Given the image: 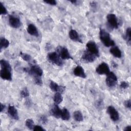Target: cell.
Instances as JSON below:
<instances>
[{
  "label": "cell",
  "mask_w": 131,
  "mask_h": 131,
  "mask_svg": "<svg viewBox=\"0 0 131 131\" xmlns=\"http://www.w3.org/2000/svg\"><path fill=\"white\" fill-rule=\"evenodd\" d=\"M106 18L107 23L111 27L114 29H117L118 28L119 23L115 14L113 13L108 14L106 16Z\"/></svg>",
  "instance_id": "cell-6"
},
{
  "label": "cell",
  "mask_w": 131,
  "mask_h": 131,
  "mask_svg": "<svg viewBox=\"0 0 131 131\" xmlns=\"http://www.w3.org/2000/svg\"><path fill=\"white\" fill-rule=\"evenodd\" d=\"M9 24L13 28L17 29L20 27L21 22L20 19L13 15H9Z\"/></svg>",
  "instance_id": "cell-10"
},
{
  "label": "cell",
  "mask_w": 131,
  "mask_h": 131,
  "mask_svg": "<svg viewBox=\"0 0 131 131\" xmlns=\"http://www.w3.org/2000/svg\"><path fill=\"white\" fill-rule=\"evenodd\" d=\"M53 100L55 104H60L63 100V97L62 96L61 93L59 92H56V93L54 96Z\"/></svg>",
  "instance_id": "cell-21"
},
{
  "label": "cell",
  "mask_w": 131,
  "mask_h": 131,
  "mask_svg": "<svg viewBox=\"0 0 131 131\" xmlns=\"http://www.w3.org/2000/svg\"><path fill=\"white\" fill-rule=\"evenodd\" d=\"M0 64L1 69H7L12 70V68L9 62L5 59H1L0 60Z\"/></svg>",
  "instance_id": "cell-24"
},
{
  "label": "cell",
  "mask_w": 131,
  "mask_h": 131,
  "mask_svg": "<svg viewBox=\"0 0 131 131\" xmlns=\"http://www.w3.org/2000/svg\"><path fill=\"white\" fill-rule=\"evenodd\" d=\"M110 52L114 57L116 58H121L122 56V53L120 49L116 46L113 47L110 49Z\"/></svg>",
  "instance_id": "cell-19"
},
{
  "label": "cell",
  "mask_w": 131,
  "mask_h": 131,
  "mask_svg": "<svg viewBox=\"0 0 131 131\" xmlns=\"http://www.w3.org/2000/svg\"><path fill=\"white\" fill-rule=\"evenodd\" d=\"M0 45H1V50H2L3 48L6 49L8 47L9 45V41L8 40L6 39L4 37H2L1 38L0 41Z\"/></svg>",
  "instance_id": "cell-26"
},
{
  "label": "cell",
  "mask_w": 131,
  "mask_h": 131,
  "mask_svg": "<svg viewBox=\"0 0 131 131\" xmlns=\"http://www.w3.org/2000/svg\"><path fill=\"white\" fill-rule=\"evenodd\" d=\"M30 68H23L24 71L26 73H28L29 75H37L38 76H41L43 74V71L41 68L37 64H30Z\"/></svg>",
  "instance_id": "cell-2"
},
{
  "label": "cell",
  "mask_w": 131,
  "mask_h": 131,
  "mask_svg": "<svg viewBox=\"0 0 131 131\" xmlns=\"http://www.w3.org/2000/svg\"><path fill=\"white\" fill-rule=\"evenodd\" d=\"M0 13L1 15H6L7 14V11L6 8L1 2H0Z\"/></svg>",
  "instance_id": "cell-30"
},
{
  "label": "cell",
  "mask_w": 131,
  "mask_h": 131,
  "mask_svg": "<svg viewBox=\"0 0 131 131\" xmlns=\"http://www.w3.org/2000/svg\"><path fill=\"white\" fill-rule=\"evenodd\" d=\"M129 83L127 81H122L120 84V87L122 89H126L129 86Z\"/></svg>",
  "instance_id": "cell-31"
},
{
  "label": "cell",
  "mask_w": 131,
  "mask_h": 131,
  "mask_svg": "<svg viewBox=\"0 0 131 131\" xmlns=\"http://www.w3.org/2000/svg\"><path fill=\"white\" fill-rule=\"evenodd\" d=\"M90 5L91 7L92 8H96L97 7V4L95 2H91Z\"/></svg>",
  "instance_id": "cell-38"
},
{
  "label": "cell",
  "mask_w": 131,
  "mask_h": 131,
  "mask_svg": "<svg viewBox=\"0 0 131 131\" xmlns=\"http://www.w3.org/2000/svg\"><path fill=\"white\" fill-rule=\"evenodd\" d=\"M87 51L92 54L95 55L97 57L99 56V51L97 45L93 41H89L86 45Z\"/></svg>",
  "instance_id": "cell-5"
},
{
  "label": "cell",
  "mask_w": 131,
  "mask_h": 131,
  "mask_svg": "<svg viewBox=\"0 0 131 131\" xmlns=\"http://www.w3.org/2000/svg\"><path fill=\"white\" fill-rule=\"evenodd\" d=\"M70 2L71 3H72L73 4H74V5H76L77 3V1H76V0H72V1H70Z\"/></svg>",
  "instance_id": "cell-42"
},
{
  "label": "cell",
  "mask_w": 131,
  "mask_h": 131,
  "mask_svg": "<svg viewBox=\"0 0 131 131\" xmlns=\"http://www.w3.org/2000/svg\"><path fill=\"white\" fill-rule=\"evenodd\" d=\"M50 112L51 115L55 118L57 119L60 118L61 110L59 107L58 104H55L51 108Z\"/></svg>",
  "instance_id": "cell-17"
},
{
  "label": "cell",
  "mask_w": 131,
  "mask_h": 131,
  "mask_svg": "<svg viewBox=\"0 0 131 131\" xmlns=\"http://www.w3.org/2000/svg\"><path fill=\"white\" fill-rule=\"evenodd\" d=\"M99 37L101 41L106 47L115 45V42L111 39L110 34L103 29H100Z\"/></svg>",
  "instance_id": "cell-1"
},
{
  "label": "cell",
  "mask_w": 131,
  "mask_h": 131,
  "mask_svg": "<svg viewBox=\"0 0 131 131\" xmlns=\"http://www.w3.org/2000/svg\"><path fill=\"white\" fill-rule=\"evenodd\" d=\"M33 130L34 131H45V129L39 125H34Z\"/></svg>",
  "instance_id": "cell-34"
},
{
  "label": "cell",
  "mask_w": 131,
  "mask_h": 131,
  "mask_svg": "<svg viewBox=\"0 0 131 131\" xmlns=\"http://www.w3.org/2000/svg\"><path fill=\"white\" fill-rule=\"evenodd\" d=\"M124 106L126 108L130 109V107H131V101H130V100L128 99V100H125L124 102Z\"/></svg>",
  "instance_id": "cell-35"
},
{
  "label": "cell",
  "mask_w": 131,
  "mask_h": 131,
  "mask_svg": "<svg viewBox=\"0 0 131 131\" xmlns=\"http://www.w3.org/2000/svg\"><path fill=\"white\" fill-rule=\"evenodd\" d=\"M1 112H2L4 110L5 108V105L2 103H1Z\"/></svg>",
  "instance_id": "cell-40"
},
{
  "label": "cell",
  "mask_w": 131,
  "mask_h": 131,
  "mask_svg": "<svg viewBox=\"0 0 131 131\" xmlns=\"http://www.w3.org/2000/svg\"><path fill=\"white\" fill-rule=\"evenodd\" d=\"M106 75L107 77L105 79V82L106 85L110 88L115 86L118 81L116 75L113 72H110V73Z\"/></svg>",
  "instance_id": "cell-4"
},
{
  "label": "cell",
  "mask_w": 131,
  "mask_h": 131,
  "mask_svg": "<svg viewBox=\"0 0 131 131\" xmlns=\"http://www.w3.org/2000/svg\"><path fill=\"white\" fill-rule=\"evenodd\" d=\"M73 117L74 120L77 122H81L83 120L82 114L79 111H76L74 112Z\"/></svg>",
  "instance_id": "cell-22"
},
{
  "label": "cell",
  "mask_w": 131,
  "mask_h": 131,
  "mask_svg": "<svg viewBox=\"0 0 131 131\" xmlns=\"http://www.w3.org/2000/svg\"><path fill=\"white\" fill-rule=\"evenodd\" d=\"M96 58L97 57L95 55L85 50L81 57V59L85 62H92L95 60Z\"/></svg>",
  "instance_id": "cell-11"
},
{
  "label": "cell",
  "mask_w": 131,
  "mask_h": 131,
  "mask_svg": "<svg viewBox=\"0 0 131 131\" xmlns=\"http://www.w3.org/2000/svg\"><path fill=\"white\" fill-rule=\"evenodd\" d=\"M131 130V126L130 125L127 126L125 127V128L124 129V131H128V130Z\"/></svg>",
  "instance_id": "cell-39"
},
{
  "label": "cell",
  "mask_w": 131,
  "mask_h": 131,
  "mask_svg": "<svg viewBox=\"0 0 131 131\" xmlns=\"http://www.w3.org/2000/svg\"><path fill=\"white\" fill-rule=\"evenodd\" d=\"M62 59H72L73 58L70 55L68 50L63 47H58V52H57Z\"/></svg>",
  "instance_id": "cell-9"
},
{
  "label": "cell",
  "mask_w": 131,
  "mask_h": 131,
  "mask_svg": "<svg viewBox=\"0 0 131 131\" xmlns=\"http://www.w3.org/2000/svg\"><path fill=\"white\" fill-rule=\"evenodd\" d=\"M40 120L42 124H46L48 122V118L46 116L42 115L40 117Z\"/></svg>",
  "instance_id": "cell-33"
},
{
  "label": "cell",
  "mask_w": 131,
  "mask_h": 131,
  "mask_svg": "<svg viewBox=\"0 0 131 131\" xmlns=\"http://www.w3.org/2000/svg\"><path fill=\"white\" fill-rule=\"evenodd\" d=\"M112 65L113 67L114 68H117V67H118L117 64L116 62H115L114 61H112Z\"/></svg>",
  "instance_id": "cell-41"
},
{
  "label": "cell",
  "mask_w": 131,
  "mask_h": 131,
  "mask_svg": "<svg viewBox=\"0 0 131 131\" xmlns=\"http://www.w3.org/2000/svg\"><path fill=\"white\" fill-rule=\"evenodd\" d=\"M25 125L29 129H32V130L35 125L34 121L31 119H27L25 121Z\"/></svg>",
  "instance_id": "cell-27"
},
{
  "label": "cell",
  "mask_w": 131,
  "mask_h": 131,
  "mask_svg": "<svg viewBox=\"0 0 131 131\" xmlns=\"http://www.w3.org/2000/svg\"><path fill=\"white\" fill-rule=\"evenodd\" d=\"M20 95L23 98H27L29 96V92L27 88H24L20 92Z\"/></svg>",
  "instance_id": "cell-29"
},
{
  "label": "cell",
  "mask_w": 131,
  "mask_h": 131,
  "mask_svg": "<svg viewBox=\"0 0 131 131\" xmlns=\"http://www.w3.org/2000/svg\"><path fill=\"white\" fill-rule=\"evenodd\" d=\"M33 76H34L35 83L38 85L41 86L42 85V81L41 78V77L37 76V75H34Z\"/></svg>",
  "instance_id": "cell-28"
},
{
  "label": "cell",
  "mask_w": 131,
  "mask_h": 131,
  "mask_svg": "<svg viewBox=\"0 0 131 131\" xmlns=\"http://www.w3.org/2000/svg\"><path fill=\"white\" fill-rule=\"evenodd\" d=\"M8 114L12 119L16 120H18L19 119L17 111L14 105L10 104L9 105L8 108Z\"/></svg>",
  "instance_id": "cell-14"
},
{
  "label": "cell",
  "mask_w": 131,
  "mask_h": 131,
  "mask_svg": "<svg viewBox=\"0 0 131 131\" xmlns=\"http://www.w3.org/2000/svg\"><path fill=\"white\" fill-rule=\"evenodd\" d=\"M130 33H131V28L130 27H128L126 30V33L125 35L124 36V39L126 41L127 44L128 46L130 45L131 40H130Z\"/></svg>",
  "instance_id": "cell-23"
},
{
  "label": "cell",
  "mask_w": 131,
  "mask_h": 131,
  "mask_svg": "<svg viewBox=\"0 0 131 131\" xmlns=\"http://www.w3.org/2000/svg\"><path fill=\"white\" fill-rule=\"evenodd\" d=\"M27 32L32 36L38 37L39 36V33L36 26L33 24H30L28 25L27 28Z\"/></svg>",
  "instance_id": "cell-16"
},
{
  "label": "cell",
  "mask_w": 131,
  "mask_h": 131,
  "mask_svg": "<svg viewBox=\"0 0 131 131\" xmlns=\"http://www.w3.org/2000/svg\"><path fill=\"white\" fill-rule=\"evenodd\" d=\"M50 88L53 92H59L60 93H62L66 89L65 86L59 85L53 81H51L50 83Z\"/></svg>",
  "instance_id": "cell-13"
},
{
  "label": "cell",
  "mask_w": 131,
  "mask_h": 131,
  "mask_svg": "<svg viewBox=\"0 0 131 131\" xmlns=\"http://www.w3.org/2000/svg\"><path fill=\"white\" fill-rule=\"evenodd\" d=\"M45 3H47V4L50 5H56L57 3L56 1L55 0H47L43 1Z\"/></svg>",
  "instance_id": "cell-36"
},
{
  "label": "cell",
  "mask_w": 131,
  "mask_h": 131,
  "mask_svg": "<svg viewBox=\"0 0 131 131\" xmlns=\"http://www.w3.org/2000/svg\"><path fill=\"white\" fill-rule=\"evenodd\" d=\"M95 106L98 109H99V110L101 109L103 106V101L101 100H99L97 101L95 103Z\"/></svg>",
  "instance_id": "cell-32"
},
{
  "label": "cell",
  "mask_w": 131,
  "mask_h": 131,
  "mask_svg": "<svg viewBox=\"0 0 131 131\" xmlns=\"http://www.w3.org/2000/svg\"><path fill=\"white\" fill-rule=\"evenodd\" d=\"M74 74L77 77H79L82 78H85L86 77V75L85 73L84 70L82 67L80 66H77L74 69L73 71Z\"/></svg>",
  "instance_id": "cell-15"
},
{
  "label": "cell",
  "mask_w": 131,
  "mask_h": 131,
  "mask_svg": "<svg viewBox=\"0 0 131 131\" xmlns=\"http://www.w3.org/2000/svg\"><path fill=\"white\" fill-rule=\"evenodd\" d=\"M11 71L7 69H1L0 71L1 77L6 80L11 81L12 80V74Z\"/></svg>",
  "instance_id": "cell-12"
},
{
  "label": "cell",
  "mask_w": 131,
  "mask_h": 131,
  "mask_svg": "<svg viewBox=\"0 0 131 131\" xmlns=\"http://www.w3.org/2000/svg\"><path fill=\"white\" fill-rule=\"evenodd\" d=\"M19 56L20 57L25 61L27 62H31L32 60V57L28 54L25 53H23V52H20L19 53Z\"/></svg>",
  "instance_id": "cell-25"
},
{
  "label": "cell",
  "mask_w": 131,
  "mask_h": 131,
  "mask_svg": "<svg viewBox=\"0 0 131 131\" xmlns=\"http://www.w3.org/2000/svg\"><path fill=\"white\" fill-rule=\"evenodd\" d=\"M60 118L65 121H67L70 119V114L69 111L66 108H63L61 110Z\"/></svg>",
  "instance_id": "cell-20"
},
{
  "label": "cell",
  "mask_w": 131,
  "mask_h": 131,
  "mask_svg": "<svg viewBox=\"0 0 131 131\" xmlns=\"http://www.w3.org/2000/svg\"><path fill=\"white\" fill-rule=\"evenodd\" d=\"M107 113L109 115L111 119L114 122H116L119 119V115L116 109L113 106L110 105L107 108Z\"/></svg>",
  "instance_id": "cell-8"
},
{
  "label": "cell",
  "mask_w": 131,
  "mask_h": 131,
  "mask_svg": "<svg viewBox=\"0 0 131 131\" xmlns=\"http://www.w3.org/2000/svg\"><path fill=\"white\" fill-rule=\"evenodd\" d=\"M96 72L99 75H107L110 72L109 66L106 63L102 62L96 68Z\"/></svg>",
  "instance_id": "cell-7"
},
{
  "label": "cell",
  "mask_w": 131,
  "mask_h": 131,
  "mask_svg": "<svg viewBox=\"0 0 131 131\" xmlns=\"http://www.w3.org/2000/svg\"><path fill=\"white\" fill-rule=\"evenodd\" d=\"M31 104H32V102H31V100L29 99H26V100L25 101V105L29 107V106H30L31 105Z\"/></svg>",
  "instance_id": "cell-37"
},
{
  "label": "cell",
  "mask_w": 131,
  "mask_h": 131,
  "mask_svg": "<svg viewBox=\"0 0 131 131\" xmlns=\"http://www.w3.org/2000/svg\"><path fill=\"white\" fill-rule=\"evenodd\" d=\"M69 38L74 41H77L79 42L80 43H82V41L81 39H80L77 32L73 29H72L70 31L69 33Z\"/></svg>",
  "instance_id": "cell-18"
},
{
  "label": "cell",
  "mask_w": 131,
  "mask_h": 131,
  "mask_svg": "<svg viewBox=\"0 0 131 131\" xmlns=\"http://www.w3.org/2000/svg\"><path fill=\"white\" fill-rule=\"evenodd\" d=\"M47 57L49 62L53 64L60 67L63 64V62L61 60L62 59L59 56L58 53L56 52H52L48 53Z\"/></svg>",
  "instance_id": "cell-3"
}]
</instances>
